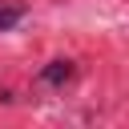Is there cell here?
I'll list each match as a JSON object with an SVG mask.
<instances>
[{"instance_id":"cell-1","label":"cell","mask_w":129,"mask_h":129,"mask_svg":"<svg viewBox=\"0 0 129 129\" xmlns=\"http://www.w3.org/2000/svg\"><path fill=\"white\" fill-rule=\"evenodd\" d=\"M69 77H73V64H69V60H52V64L40 73V81H44V85H64Z\"/></svg>"},{"instance_id":"cell-2","label":"cell","mask_w":129,"mask_h":129,"mask_svg":"<svg viewBox=\"0 0 129 129\" xmlns=\"http://www.w3.org/2000/svg\"><path fill=\"white\" fill-rule=\"evenodd\" d=\"M20 16H24L20 4H0V32H8L12 24H20Z\"/></svg>"}]
</instances>
